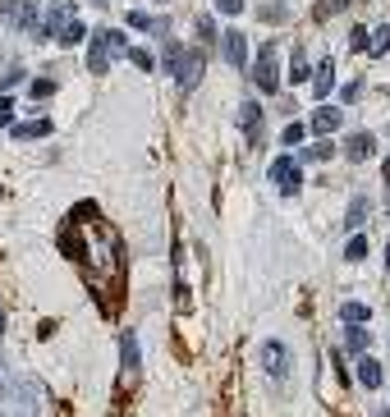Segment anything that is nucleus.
Wrapping results in <instances>:
<instances>
[{"label": "nucleus", "mask_w": 390, "mask_h": 417, "mask_svg": "<svg viewBox=\"0 0 390 417\" xmlns=\"http://www.w3.org/2000/svg\"><path fill=\"white\" fill-rule=\"evenodd\" d=\"M271 179H276V188L285 193V198H294L303 188V161L299 156H280L276 165H271Z\"/></svg>", "instance_id": "nucleus-2"}, {"label": "nucleus", "mask_w": 390, "mask_h": 417, "mask_svg": "<svg viewBox=\"0 0 390 417\" xmlns=\"http://www.w3.org/2000/svg\"><path fill=\"white\" fill-rule=\"evenodd\" d=\"M345 349H349V353H368V349H372L368 326H349V330H345Z\"/></svg>", "instance_id": "nucleus-14"}, {"label": "nucleus", "mask_w": 390, "mask_h": 417, "mask_svg": "<svg viewBox=\"0 0 390 417\" xmlns=\"http://www.w3.org/2000/svg\"><path fill=\"white\" fill-rule=\"evenodd\" d=\"M88 37V23H78V19H60V33H56V42L60 46H78Z\"/></svg>", "instance_id": "nucleus-11"}, {"label": "nucleus", "mask_w": 390, "mask_h": 417, "mask_svg": "<svg viewBox=\"0 0 390 417\" xmlns=\"http://www.w3.org/2000/svg\"><path fill=\"white\" fill-rule=\"evenodd\" d=\"M51 120H33V124H14V138H46Z\"/></svg>", "instance_id": "nucleus-17"}, {"label": "nucleus", "mask_w": 390, "mask_h": 417, "mask_svg": "<svg viewBox=\"0 0 390 417\" xmlns=\"http://www.w3.org/2000/svg\"><path fill=\"white\" fill-rule=\"evenodd\" d=\"M368 257V234H349V243H345V262H363Z\"/></svg>", "instance_id": "nucleus-15"}, {"label": "nucleus", "mask_w": 390, "mask_h": 417, "mask_svg": "<svg viewBox=\"0 0 390 417\" xmlns=\"http://www.w3.org/2000/svg\"><path fill=\"white\" fill-rule=\"evenodd\" d=\"M381 381H386V372H381V363L363 353V358H358V385H363V390H377Z\"/></svg>", "instance_id": "nucleus-9"}, {"label": "nucleus", "mask_w": 390, "mask_h": 417, "mask_svg": "<svg viewBox=\"0 0 390 417\" xmlns=\"http://www.w3.org/2000/svg\"><path fill=\"white\" fill-rule=\"evenodd\" d=\"M262 367H267L271 376H285V372H290V358H285V344H280V340H267V344H262Z\"/></svg>", "instance_id": "nucleus-7"}, {"label": "nucleus", "mask_w": 390, "mask_h": 417, "mask_svg": "<svg viewBox=\"0 0 390 417\" xmlns=\"http://www.w3.org/2000/svg\"><path fill=\"white\" fill-rule=\"evenodd\" d=\"M202 65H207V55H202L198 46H179V42L166 46V69L175 74L179 92H193L202 83Z\"/></svg>", "instance_id": "nucleus-1"}, {"label": "nucleus", "mask_w": 390, "mask_h": 417, "mask_svg": "<svg viewBox=\"0 0 390 417\" xmlns=\"http://www.w3.org/2000/svg\"><path fill=\"white\" fill-rule=\"evenodd\" d=\"M221 14H244V0H212Z\"/></svg>", "instance_id": "nucleus-26"}, {"label": "nucleus", "mask_w": 390, "mask_h": 417, "mask_svg": "<svg viewBox=\"0 0 390 417\" xmlns=\"http://www.w3.org/2000/svg\"><path fill=\"white\" fill-rule=\"evenodd\" d=\"M303 138H308V124H299V120H290V124H285V133H280V143H285V147H299Z\"/></svg>", "instance_id": "nucleus-18"}, {"label": "nucleus", "mask_w": 390, "mask_h": 417, "mask_svg": "<svg viewBox=\"0 0 390 417\" xmlns=\"http://www.w3.org/2000/svg\"><path fill=\"white\" fill-rule=\"evenodd\" d=\"M221 51H225V60H230L234 69H244V65H248V37L239 33V28H230V33L221 37Z\"/></svg>", "instance_id": "nucleus-5"}, {"label": "nucleus", "mask_w": 390, "mask_h": 417, "mask_svg": "<svg viewBox=\"0 0 390 417\" xmlns=\"http://www.w3.org/2000/svg\"><path fill=\"white\" fill-rule=\"evenodd\" d=\"M331 156H335V143H331V138H322V143H312L308 152H303V161H331Z\"/></svg>", "instance_id": "nucleus-19"}, {"label": "nucleus", "mask_w": 390, "mask_h": 417, "mask_svg": "<svg viewBox=\"0 0 390 417\" xmlns=\"http://www.w3.org/2000/svg\"><path fill=\"white\" fill-rule=\"evenodd\" d=\"M46 97H56V78H37L33 83V101H46Z\"/></svg>", "instance_id": "nucleus-23"}, {"label": "nucleus", "mask_w": 390, "mask_h": 417, "mask_svg": "<svg viewBox=\"0 0 390 417\" xmlns=\"http://www.w3.org/2000/svg\"><path fill=\"white\" fill-rule=\"evenodd\" d=\"M193 23H198V42H202V46H216V42H221V37H216V23L207 19V14H202V19H193Z\"/></svg>", "instance_id": "nucleus-21"}, {"label": "nucleus", "mask_w": 390, "mask_h": 417, "mask_svg": "<svg viewBox=\"0 0 390 417\" xmlns=\"http://www.w3.org/2000/svg\"><path fill=\"white\" fill-rule=\"evenodd\" d=\"M322 10L335 14V10H349V0H322Z\"/></svg>", "instance_id": "nucleus-27"}, {"label": "nucleus", "mask_w": 390, "mask_h": 417, "mask_svg": "<svg viewBox=\"0 0 390 417\" xmlns=\"http://www.w3.org/2000/svg\"><path fill=\"white\" fill-rule=\"evenodd\" d=\"M308 78H312L308 60H294V65H290V83H308Z\"/></svg>", "instance_id": "nucleus-24"}, {"label": "nucleus", "mask_w": 390, "mask_h": 417, "mask_svg": "<svg viewBox=\"0 0 390 417\" xmlns=\"http://www.w3.org/2000/svg\"><path fill=\"white\" fill-rule=\"evenodd\" d=\"M10 110H14V97H0V124L10 120Z\"/></svg>", "instance_id": "nucleus-28"}, {"label": "nucleus", "mask_w": 390, "mask_h": 417, "mask_svg": "<svg viewBox=\"0 0 390 417\" xmlns=\"http://www.w3.org/2000/svg\"><path fill=\"white\" fill-rule=\"evenodd\" d=\"M253 78H257V88L267 92H280V65H276V46H262V55H257V69H253Z\"/></svg>", "instance_id": "nucleus-3"}, {"label": "nucleus", "mask_w": 390, "mask_h": 417, "mask_svg": "<svg viewBox=\"0 0 390 417\" xmlns=\"http://www.w3.org/2000/svg\"><path fill=\"white\" fill-rule=\"evenodd\" d=\"M129 60H134V65L143 69V74H152V69H156V55H152V51H143V46H138V51H129Z\"/></svg>", "instance_id": "nucleus-22"}, {"label": "nucleus", "mask_w": 390, "mask_h": 417, "mask_svg": "<svg viewBox=\"0 0 390 417\" xmlns=\"http://www.w3.org/2000/svg\"><path fill=\"white\" fill-rule=\"evenodd\" d=\"M363 220H368V198H358V202H354V207H349L345 225H349V230H363Z\"/></svg>", "instance_id": "nucleus-20"}, {"label": "nucleus", "mask_w": 390, "mask_h": 417, "mask_svg": "<svg viewBox=\"0 0 390 417\" xmlns=\"http://www.w3.org/2000/svg\"><path fill=\"white\" fill-rule=\"evenodd\" d=\"M390 51V23H377L372 28V42H368V60H381Z\"/></svg>", "instance_id": "nucleus-13"}, {"label": "nucleus", "mask_w": 390, "mask_h": 417, "mask_svg": "<svg viewBox=\"0 0 390 417\" xmlns=\"http://www.w3.org/2000/svg\"><path fill=\"white\" fill-rule=\"evenodd\" d=\"M331 88H335V65H331V60H322L317 74H312V92H317V97H331Z\"/></svg>", "instance_id": "nucleus-12"}, {"label": "nucleus", "mask_w": 390, "mask_h": 417, "mask_svg": "<svg viewBox=\"0 0 390 417\" xmlns=\"http://www.w3.org/2000/svg\"><path fill=\"white\" fill-rule=\"evenodd\" d=\"M129 28H138V33H147V28H156V19H147V14H129Z\"/></svg>", "instance_id": "nucleus-25"}, {"label": "nucleus", "mask_w": 390, "mask_h": 417, "mask_svg": "<svg viewBox=\"0 0 390 417\" xmlns=\"http://www.w3.org/2000/svg\"><path fill=\"white\" fill-rule=\"evenodd\" d=\"M280 5H285V0H280Z\"/></svg>", "instance_id": "nucleus-30"}, {"label": "nucleus", "mask_w": 390, "mask_h": 417, "mask_svg": "<svg viewBox=\"0 0 390 417\" xmlns=\"http://www.w3.org/2000/svg\"><path fill=\"white\" fill-rule=\"evenodd\" d=\"M340 124H345V115H340L335 106H317V110H312V124H308V129L322 133V138H331V133H340Z\"/></svg>", "instance_id": "nucleus-6"}, {"label": "nucleus", "mask_w": 390, "mask_h": 417, "mask_svg": "<svg viewBox=\"0 0 390 417\" xmlns=\"http://www.w3.org/2000/svg\"><path fill=\"white\" fill-rule=\"evenodd\" d=\"M372 152H377V138H372V133H354V138L345 143V156H349V161H368Z\"/></svg>", "instance_id": "nucleus-10"}, {"label": "nucleus", "mask_w": 390, "mask_h": 417, "mask_svg": "<svg viewBox=\"0 0 390 417\" xmlns=\"http://www.w3.org/2000/svg\"><path fill=\"white\" fill-rule=\"evenodd\" d=\"M386 417H390V413H386Z\"/></svg>", "instance_id": "nucleus-31"}, {"label": "nucleus", "mask_w": 390, "mask_h": 417, "mask_svg": "<svg viewBox=\"0 0 390 417\" xmlns=\"http://www.w3.org/2000/svg\"><path fill=\"white\" fill-rule=\"evenodd\" d=\"M368 317L372 312L363 308V303H345V308H340V321H345V326H368Z\"/></svg>", "instance_id": "nucleus-16"}, {"label": "nucleus", "mask_w": 390, "mask_h": 417, "mask_svg": "<svg viewBox=\"0 0 390 417\" xmlns=\"http://www.w3.org/2000/svg\"><path fill=\"white\" fill-rule=\"evenodd\" d=\"M386 266H390V248H386Z\"/></svg>", "instance_id": "nucleus-29"}, {"label": "nucleus", "mask_w": 390, "mask_h": 417, "mask_svg": "<svg viewBox=\"0 0 390 417\" xmlns=\"http://www.w3.org/2000/svg\"><path fill=\"white\" fill-rule=\"evenodd\" d=\"M111 37L106 33H92V46H88V69L92 74H106V69H111Z\"/></svg>", "instance_id": "nucleus-4"}, {"label": "nucleus", "mask_w": 390, "mask_h": 417, "mask_svg": "<svg viewBox=\"0 0 390 417\" xmlns=\"http://www.w3.org/2000/svg\"><path fill=\"white\" fill-rule=\"evenodd\" d=\"M239 124H244L248 143H262V106H257V101H244V106H239Z\"/></svg>", "instance_id": "nucleus-8"}]
</instances>
